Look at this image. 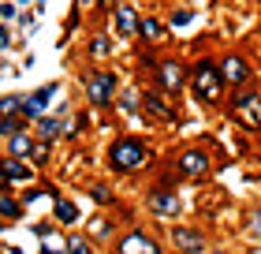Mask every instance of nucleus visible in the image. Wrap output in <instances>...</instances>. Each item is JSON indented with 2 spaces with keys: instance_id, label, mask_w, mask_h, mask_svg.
Returning <instances> with one entry per match:
<instances>
[{
  "instance_id": "20",
  "label": "nucleus",
  "mask_w": 261,
  "mask_h": 254,
  "mask_svg": "<svg viewBox=\"0 0 261 254\" xmlns=\"http://www.w3.org/2000/svg\"><path fill=\"white\" fill-rule=\"evenodd\" d=\"M49 213H53V221L60 224V228H71V224H79V221H82L79 205L71 202V198H64V195H60V198L53 202V210H49Z\"/></svg>"
},
{
  "instance_id": "7",
  "label": "nucleus",
  "mask_w": 261,
  "mask_h": 254,
  "mask_svg": "<svg viewBox=\"0 0 261 254\" xmlns=\"http://www.w3.org/2000/svg\"><path fill=\"white\" fill-rule=\"evenodd\" d=\"M146 210L157 217V221H175L183 213V198L175 187H149L146 195Z\"/></svg>"
},
{
  "instance_id": "30",
  "label": "nucleus",
  "mask_w": 261,
  "mask_h": 254,
  "mask_svg": "<svg viewBox=\"0 0 261 254\" xmlns=\"http://www.w3.org/2000/svg\"><path fill=\"white\" fill-rule=\"evenodd\" d=\"M191 19H194V11H183V8H179V11L172 15V27H187Z\"/></svg>"
},
{
  "instance_id": "12",
  "label": "nucleus",
  "mask_w": 261,
  "mask_h": 254,
  "mask_svg": "<svg viewBox=\"0 0 261 254\" xmlns=\"http://www.w3.org/2000/svg\"><path fill=\"white\" fill-rule=\"evenodd\" d=\"M138 112L146 116V120H161V124H175V120H179V116H175V108H172L168 101H164L157 90L138 94Z\"/></svg>"
},
{
  "instance_id": "25",
  "label": "nucleus",
  "mask_w": 261,
  "mask_h": 254,
  "mask_svg": "<svg viewBox=\"0 0 261 254\" xmlns=\"http://www.w3.org/2000/svg\"><path fill=\"white\" fill-rule=\"evenodd\" d=\"M22 108V94H4L0 98V116H19Z\"/></svg>"
},
{
  "instance_id": "33",
  "label": "nucleus",
  "mask_w": 261,
  "mask_h": 254,
  "mask_svg": "<svg viewBox=\"0 0 261 254\" xmlns=\"http://www.w3.org/2000/svg\"><path fill=\"white\" fill-rule=\"evenodd\" d=\"M93 4H97V0H75V8L82 11V8H93Z\"/></svg>"
},
{
  "instance_id": "32",
  "label": "nucleus",
  "mask_w": 261,
  "mask_h": 254,
  "mask_svg": "<svg viewBox=\"0 0 261 254\" xmlns=\"http://www.w3.org/2000/svg\"><path fill=\"white\" fill-rule=\"evenodd\" d=\"M8 45H11V30L0 27V49H8Z\"/></svg>"
},
{
  "instance_id": "18",
  "label": "nucleus",
  "mask_w": 261,
  "mask_h": 254,
  "mask_svg": "<svg viewBox=\"0 0 261 254\" xmlns=\"http://www.w3.org/2000/svg\"><path fill=\"white\" fill-rule=\"evenodd\" d=\"M34 142H38V138L30 135V127H27V131H19V135L4 138V157H15V161H30Z\"/></svg>"
},
{
  "instance_id": "21",
  "label": "nucleus",
  "mask_w": 261,
  "mask_h": 254,
  "mask_svg": "<svg viewBox=\"0 0 261 254\" xmlns=\"http://www.w3.org/2000/svg\"><path fill=\"white\" fill-rule=\"evenodd\" d=\"M22 217H27L22 202L11 195V191H0V221H4V224H15V221H22Z\"/></svg>"
},
{
  "instance_id": "6",
  "label": "nucleus",
  "mask_w": 261,
  "mask_h": 254,
  "mask_svg": "<svg viewBox=\"0 0 261 254\" xmlns=\"http://www.w3.org/2000/svg\"><path fill=\"white\" fill-rule=\"evenodd\" d=\"M209 168H213V157L201 146H179L172 157V172L179 176V183L183 179H205Z\"/></svg>"
},
{
  "instance_id": "1",
  "label": "nucleus",
  "mask_w": 261,
  "mask_h": 254,
  "mask_svg": "<svg viewBox=\"0 0 261 254\" xmlns=\"http://www.w3.org/2000/svg\"><path fill=\"white\" fill-rule=\"evenodd\" d=\"M149 161H153V146L146 138H138V135H120L109 146V165H112L116 176H135Z\"/></svg>"
},
{
  "instance_id": "15",
  "label": "nucleus",
  "mask_w": 261,
  "mask_h": 254,
  "mask_svg": "<svg viewBox=\"0 0 261 254\" xmlns=\"http://www.w3.org/2000/svg\"><path fill=\"white\" fill-rule=\"evenodd\" d=\"M0 168H4L8 187H27V183L38 179V168L27 165V161H15V157H0Z\"/></svg>"
},
{
  "instance_id": "36",
  "label": "nucleus",
  "mask_w": 261,
  "mask_h": 254,
  "mask_svg": "<svg viewBox=\"0 0 261 254\" xmlns=\"http://www.w3.org/2000/svg\"><path fill=\"white\" fill-rule=\"evenodd\" d=\"M4 228H8V224H4V221H0V236H4Z\"/></svg>"
},
{
  "instance_id": "27",
  "label": "nucleus",
  "mask_w": 261,
  "mask_h": 254,
  "mask_svg": "<svg viewBox=\"0 0 261 254\" xmlns=\"http://www.w3.org/2000/svg\"><path fill=\"white\" fill-rule=\"evenodd\" d=\"M90 198L97 202V205H112V191L105 187V183H90Z\"/></svg>"
},
{
  "instance_id": "34",
  "label": "nucleus",
  "mask_w": 261,
  "mask_h": 254,
  "mask_svg": "<svg viewBox=\"0 0 261 254\" xmlns=\"http://www.w3.org/2000/svg\"><path fill=\"white\" fill-rule=\"evenodd\" d=\"M205 254H231V250H224V247H209Z\"/></svg>"
},
{
  "instance_id": "11",
  "label": "nucleus",
  "mask_w": 261,
  "mask_h": 254,
  "mask_svg": "<svg viewBox=\"0 0 261 254\" xmlns=\"http://www.w3.org/2000/svg\"><path fill=\"white\" fill-rule=\"evenodd\" d=\"M172 247H175V254H205L209 250V236L201 232V228L175 224L172 228Z\"/></svg>"
},
{
  "instance_id": "23",
  "label": "nucleus",
  "mask_w": 261,
  "mask_h": 254,
  "mask_svg": "<svg viewBox=\"0 0 261 254\" xmlns=\"http://www.w3.org/2000/svg\"><path fill=\"white\" fill-rule=\"evenodd\" d=\"M64 247H67V254H93V243L86 236H64Z\"/></svg>"
},
{
  "instance_id": "13",
  "label": "nucleus",
  "mask_w": 261,
  "mask_h": 254,
  "mask_svg": "<svg viewBox=\"0 0 261 254\" xmlns=\"http://www.w3.org/2000/svg\"><path fill=\"white\" fill-rule=\"evenodd\" d=\"M67 116H71V108H64V112H56V116H49V112H45V116H38V120L30 124V135H34V138H41V142H49V146H53V142L64 135V127H67Z\"/></svg>"
},
{
  "instance_id": "17",
  "label": "nucleus",
  "mask_w": 261,
  "mask_h": 254,
  "mask_svg": "<svg viewBox=\"0 0 261 254\" xmlns=\"http://www.w3.org/2000/svg\"><path fill=\"white\" fill-rule=\"evenodd\" d=\"M86 239H90V243H112V239H116V221L109 213L90 217V221H86Z\"/></svg>"
},
{
  "instance_id": "4",
  "label": "nucleus",
  "mask_w": 261,
  "mask_h": 254,
  "mask_svg": "<svg viewBox=\"0 0 261 254\" xmlns=\"http://www.w3.org/2000/svg\"><path fill=\"white\" fill-rule=\"evenodd\" d=\"M82 94H86V105L109 108L116 101V94H120V79H116L109 67H93V71H86V79H82Z\"/></svg>"
},
{
  "instance_id": "14",
  "label": "nucleus",
  "mask_w": 261,
  "mask_h": 254,
  "mask_svg": "<svg viewBox=\"0 0 261 254\" xmlns=\"http://www.w3.org/2000/svg\"><path fill=\"white\" fill-rule=\"evenodd\" d=\"M112 22H116V34H120L123 41L138 38V8L120 0V4H112Z\"/></svg>"
},
{
  "instance_id": "26",
  "label": "nucleus",
  "mask_w": 261,
  "mask_h": 254,
  "mask_svg": "<svg viewBox=\"0 0 261 254\" xmlns=\"http://www.w3.org/2000/svg\"><path fill=\"white\" fill-rule=\"evenodd\" d=\"M112 105H120V112H138V94L135 90H120Z\"/></svg>"
},
{
  "instance_id": "31",
  "label": "nucleus",
  "mask_w": 261,
  "mask_h": 254,
  "mask_svg": "<svg viewBox=\"0 0 261 254\" xmlns=\"http://www.w3.org/2000/svg\"><path fill=\"white\" fill-rule=\"evenodd\" d=\"M0 19H15V4H0Z\"/></svg>"
},
{
  "instance_id": "19",
  "label": "nucleus",
  "mask_w": 261,
  "mask_h": 254,
  "mask_svg": "<svg viewBox=\"0 0 261 254\" xmlns=\"http://www.w3.org/2000/svg\"><path fill=\"white\" fill-rule=\"evenodd\" d=\"M138 38L146 41V45H157L168 38V22L157 19V15H138Z\"/></svg>"
},
{
  "instance_id": "35",
  "label": "nucleus",
  "mask_w": 261,
  "mask_h": 254,
  "mask_svg": "<svg viewBox=\"0 0 261 254\" xmlns=\"http://www.w3.org/2000/svg\"><path fill=\"white\" fill-rule=\"evenodd\" d=\"M0 191H11V187H8V179H4V168H0Z\"/></svg>"
},
{
  "instance_id": "2",
  "label": "nucleus",
  "mask_w": 261,
  "mask_h": 254,
  "mask_svg": "<svg viewBox=\"0 0 261 254\" xmlns=\"http://www.w3.org/2000/svg\"><path fill=\"white\" fill-rule=\"evenodd\" d=\"M187 82L198 94V101H205V105H220L224 94H228V86L220 79V67H217V56H198L191 71H187Z\"/></svg>"
},
{
  "instance_id": "9",
  "label": "nucleus",
  "mask_w": 261,
  "mask_h": 254,
  "mask_svg": "<svg viewBox=\"0 0 261 254\" xmlns=\"http://www.w3.org/2000/svg\"><path fill=\"white\" fill-rule=\"evenodd\" d=\"M217 67H220V79H224V86H231V90H239V86H250V79H254V67H250V60L239 56V53H228V56H220L217 60Z\"/></svg>"
},
{
  "instance_id": "8",
  "label": "nucleus",
  "mask_w": 261,
  "mask_h": 254,
  "mask_svg": "<svg viewBox=\"0 0 261 254\" xmlns=\"http://www.w3.org/2000/svg\"><path fill=\"white\" fill-rule=\"evenodd\" d=\"M112 250L116 254H164V247L157 243V236H149L146 228H130V232H123V236H116L112 239Z\"/></svg>"
},
{
  "instance_id": "22",
  "label": "nucleus",
  "mask_w": 261,
  "mask_h": 254,
  "mask_svg": "<svg viewBox=\"0 0 261 254\" xmlns=\"http://www.w3.org/2000/svg\"><path fill=\"white\" fill-rule=\"evenodd\" d=\"M30 124L22 116H0V138H11V135H19V131H27Z\"/></svg>"
},
{
  "instance_id": "28",
  "label": "nucleus",
  "mask_w": 261,
  "mask_h": 254,
  "mask_svg": "<svg viewBox=\"0 0 261 254\" xmlns=\"http://www.w3.org/2000/svg\"><path fill=\"white\" fill-rule=\"evenodd\" d=\"M41 254H67V247H64V239L60 236H45V243H41Z\"/></svg>"
},
{
  "instance_id": "5",
  "label": "nucleus",
  "mask_w": 261,
  "mask_h": 254,
  "mask_svg": "<svg viewBox=\"0 0 261 254\" xmlns=\"http://www.w3.org/2000/svg\"><path fill=\"white\" fill-rule=\"evenodd\" d=\"M153 82H157L161 98H172L175 101L187 90V64H183V60H175V56L157 60V64H153Z\"/></svg>"
},
{
  "instance_id": "3",
  "label": "nucleus",
  "mask_w": 261,
  "mask_h": 254,
  "mask_svg": "<svg viewBox=\"0 0 261 254\" xmlns=\"http://www.w3.org/2000/svg\"><path fill=\"white\" fill-rule=\"evenodd\" d=\"M228 108L243 131H261V90L257 86H239L228 98Z\"/></svg>"
},
{
  "instance_id": "10",
  "label": "nucleus",
  "mask_w": 261,
  "mask_h": 254,
  "mask_svg": "<svg viewBox=\"0 0 261 254\" xmlns=\"http://www.w3.org/2000/svg\"><path fill=\"white\" fill-rule=\"evenodd\" d=\"M60 90V82H45V86L38 90H30V94H22V108H19V116L27 120V124H34L38 116H45V108H49L53 101V94Z\"/></svg>"
},
{
  "instance_id": "29",
  "label": "nucleus",
  "mask_w": 261,
  "mask_h": 254,
  "mask_svg": "<svg viewBox=\"0 0 261 254\" xmlns=\"http://www.w3.org/2000/svg\"><path fill=\"white\" fill-rule=\"evenodd\" d=\"M49 150H53L49 142L38 138V142H34V153H30V165H45V161H49Z\"/></svg>"
},
{
  "instance_id": "16",
  "label": "nucleus",
  "mask_w": 261,
  "mask_h": 254,
  "mask_svg": "<svg viewBox=\"0 0 261 254\" xmlns=\"http://www.w3.org/2000/svg\"><path fill=\"white\" fill-rule=\"evenodd\" d=\"M56 198H60V191H56L53 183H41V187H30L19 202H22V210H27V213H30V210H41V213H45V210H53Z\"/></svg>"
},
{
  "instance_id": "24",
  "label": "nucleus",
  "mask_w": 261,
  "mask_h": 254,
  "mask_svg": "<svg viewBox=\"0 0 261 254\" xmlns=\"http://www.w3.org/2000/svg\"><path fill=\"white\" fill-rule=\"evenodd\" d=\"M105 53H109V38H105V34H93V38L86 41V56L90 60H101Z\"/></svg>"
}]
</instances>
